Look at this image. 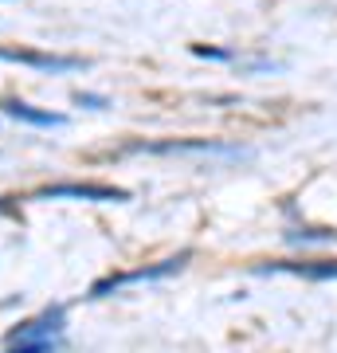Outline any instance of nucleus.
<instances>
[{"mask_svg": "<svg viewBox=\"0 0 337 353\" xmlns=\"http://www.w3.org/2000/svg\"><path fill=\"white\" fill-rule=\"evenodd\" d=\"M36 201H90V204H125L130 192L102 181H63V185H43L36 189Z\"/></svg>", "mask_w": 337, "mask_h": 353, "instance_id": "obj_1", "label": "nucleus"}, {"mask_svg": "<svg viewBox=\"0 0 337 353\" xmlns=\"http://www.w3.org/2000/svg\"><path fill=\"white\" fill-rule=\"evenodd\" d=\"M0 63H20L43 75H67V71H83L87 59L83 55H55V51H36V48H0Z\"/></svg>", "mask_w": 337, "mask_h": 353, "instance_id": "obj_2", "label": "nucleus"}, {"mask_svg": "<svg viewBox=\"0 0 337 353\" xmlns=\"http://www.w3.org/2000/svg\"><path fill=\"white\" fill-rule=\"evenodd\" d=\"M188 263V252L173 255V259H161V263H150V267H138V271H122V275H106L90 287L87 299H106L110 290H122V287H134V283H153V279H165V275H176L181 267Z\"/></svg>", "mask_w": 337, "mask_h": 353, "instance_id": "obj_3", "label": "nucleus"}, {"mask_svg": "<svg viewBox=\"0 0 337 353\" xmlns=\"http://www.w3.org/2000/svg\"><path fill=\"white\" fill-rule=\"evenodd\" d=\"M67 326V310L63 306H48L39 318H28L24 326L8 330V341H43V338H59Z\"/></svg>", "mask_w": 337, "mask_h": 353, "instance_id": "obj_4", "label": "nucleus"}, {"mask_svg": "<svg viewBox=\"0 0 337 353\" xmlns=\"http://www.w3.org/2000/svg\"><path fill=\"white\" fill-rule=\"evenodd\" d=\"M0 110L16 118V122H28V126H43V130H59L67 126V114H51V110H39L32 102H20V99H4L0 102Z\"/></svg>", "mask_w": 337, "mask_h": 353, "instance_id": "obj_5", "label": "nucleus"}, {"mask_svg": "<svg viewBox=\"0 0 337 353\" xmlns=\"http://www.w3.org/2000/svg\"><path fill=\"white\" fill-rule=\"evenodd\" d=\"M130 150H138V153H239L232 145H216L208 138H200V141H138Z\"/></svg>", "mask_w": 337, "mask_h": 353, "instance_id": "obj_6", "label": "nucleus"}, {"mask_svg": "<svg viewBox=\"0 0 337 353\" xmlns=\"http://www.w3.org/2000/svg\"><path fill=\"white\" fill-rule=\"evenodd\" d=\"M259 271H290L302 279H337V263H263Z\"/></svg>", "mask_w": 337, "mask_h": 353, "instance_id": "obj_7", "label": "nucleus"}, {"mask_svg": "<svg viewBox=\"0 0 337 353\" xmlns=\"http://www.w3.org/2000/svg\"><path fill=\"white\" fill-rule=\"evenodd\" d=\"M8 353H59V341L43 338V341H12Z\"/></svg>", "mask_w": 337, "mask_h": 353, "instance_id": "obj_8", "label": "nucleus"}, {"mask_svg": "<svg viewBox=\"0 0 337 353\" xmlns=\"http://www.w3.org/2000/svg\"><path fill=\"white\" fill-rule=\"evenodd\" d=\"M79 106H90V110H102L106 106V99H99V94H75Z\"/></svg>", "mask_w": 337, "mask_h": 353, "instance_id": "obj_9", "label": "nucleus"}]
</instances>
